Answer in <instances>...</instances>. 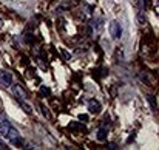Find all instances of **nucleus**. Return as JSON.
Masks as SVG:
<instances>
[{
  "label": "nucleus",
  "mask_w": 159,
  "mask_h": 150,
  "mask_svg": "<svg viewBox=\"0 0 159 150\" xmlns=\"http://www.w3.org/2000/svg\"><path fill=\"white\" fill-rule=\"evenodd\" d=\"M60 51H62V54H63V57H65V60H70V54H68V53H67V51H65V50H63V48H62V50H60Z\"/></svg>",
  "instance_id": "nucleus-15"
},
{
  "label": "nucleus",
  "mask_w": 159,
  "mask_h": 150,
  "mask_svg": "<svg viewBox=\"0 0 159 150\" xmlns=\"http://www.w3.org/2000/svg\"><path fill=\"white\" fill-rule=\"evenodd\" d=\"M147 98H148V101H150V104H151V108L156 112V110H157V104L154 102V98H153V96H147Z\"/></svg>",
  "instance_id": "nucleus-12"
},
{
  "label": "nucleus",
  "mask_w": 159,
  "mask_h": 150,
  "mask_svg": "<svg viewBox=\"0 0 159 150\" xmlns=\"http://www.w3.org/2000/svg\"><path fill=\"white\" fill-rule=\"evenodd\" d=\"M79 119L84 121V122H87V121H88V115H79Z\"/></svg>",
  "instance_id": "nucleus-16"
},
{
  "label": "nucleus",
  "mask_w": 159,
  "mask_h": 150,
  "mask_svg": "<svg viewBox=\"0 0 159 150\" xmlns=\"http://www.w3.org/2000/svg\"><path fill=\"white\" fill-rule=\"evenodd\" d=\"M0 82H3L6 87H8V85H11V82H12V76H11V73H8V71H2V70H0Z\"/></svg>",
  "instance_id": "nucleus-3"
},
{
  "label": "nucleus",
  "mask_w": 159,
  "mask_h": 150,
  "mask_svg": "<svg viewBox=\"0 0 159 150\" xmlns=\"http://www.w3.org/2000/svg\"><path fill=\"white\" fill-rule=\"evenodd\" d=\"M14 91H16V94H17L19 98H22V99H28V93L23 90V87H22L20 84L14 85Z\"/></svg>",
  "instance_id": "nucleus-4"
},
{
  "label": "nucleus",
  "mask_w": 159,
  "mask_h": 150,
  "mask_svg": "<svg viewBox=\"0 0 159 150\" xmlns=\"http://www.w3.org/2000/svg\"><path fill=\"white\" fill-rule=\"evenodd\" d=\"M9 122H8V119L6 121H3L2 124H0V135L2 136H6V133H8V130H9Z\"/></svg>",
  "instance_id": "nucleus-6"
},
{
  "label": "nucleus",
  "mask_w": 159,
  "mask_h": 150,
  "mask_svg": "<svg viewBox=\"0 0 159 150\" xmlns=\"http://www.w3.org/2000/svg\"><path fill=\"white\" fill-rule=\"evenodd\" d=\"M19 136H20V135H19V132H17L16 129L9 127V130H8V133H6V136H5V138H8V139L12 142V141H14L16 138H19Z\"/></svg>",
  "instance_id": "nucleus-5"
},
{
  "label": "nucleus",
  "mask_w": 159,
  "mask_h": 150,
  "mask_svg": "<svg viewBox=\"0 0 159 150\" xmlns=\"http://www.w3.org/2000/svg\"><path fill=\"white\" fill-rule=\"evenodd\" d=\"M136 5L139 6V11L145 9V0H136Z\"/></svg>",
  "instance_id": "nucleus-13"
},
{
  "label": "nucleus",
  "mask_w": 159,
  "mask_h": 150,
  "mask_svg": "<svg viewBox=\"0 0 159 150\" xmlns=\"http://www.w3.org/2000/svg\"><path fill=\"white\" fill-rule=\"evenodd\" d=\"M19 102H20V105H22V108H23V110H25L26 113H28V115H31V113H33V112H31V107H30L28 104H26V102H25L23 99H22V101H19Z\"/></svg>",
  "instance_id": "nucleus-9"
},
{
  "label": "nucleus",
  "mask_w": 159,
  "mask_h": 150,
  "mask_svg": "<svg viewBox=\"0 0 159 150\" xmlns=\"http://www.w3.org/2000/svg\"><path fill=\"white\" fill-rule=\"evenodd\" d=\"M39 107H40V110H42L43 116H45L46 119H51V113L48 112V108H46V107H43V105H39Z\"/></svg>",
  "instance_id": "nucleus-10"
},
{
  "label": "nucleus",
  "mask_w": 159,
  "mask_h": 150,
  "mask_svg": "<svg viewBox=\"0 0 159 150\" xmlns=\"http://www.w3.org/2000/svg\"><path fill=\"white\" fill-rule=\"evenodd\" d=\"M3 121H6V115L5 113H0V124H2Z\"/></svg>",
  "instance_id": "nucleus-17"
},
{
  "label": "nucleus",
  "mask_w": 159,
  "mask_h": 150,
  "mask_svg": "<svg viewBox=\"0 0 159 150\" xmlns=\"http://www.w3.org/2000/svg\"><path fill=\"white\" fill-rule=\"evenodd\" d=\"M96 138H97V141H105V139H107V130H105V129H99Z\"/></svg>",
  "instance_id": "nucleus-7"
},
{
  "label": "nucleus",
  "mask_w": 159,
  "mask_h": 150,
  "mask_svg": "<svg viewBox=\"0 0 159 150\" xmlns=\"http://www.w3.org/2000/svg\"><path fill=\"white\" fill-rule=\"evenodd\" d=\"M138 20H139V23H141V25H144V23H145V14H144V11H139V14H138Z\"/></svg>",
  "instance_id": "nucleus-11"
},
{
  "label": "nucleus",
  "mask_w": 159,
  "mask_h": 150,
  "mask_svg": "<svg viewBox=\"0 0 159 150\" xmlns=\"http://www.w3.org/2000/svg\"><path fill=\"white\" fill-rule=\"evenodd\" d=\"M82 127H81V124L79 122H70L68 124V130H71V132H76V130H81Z\"/></svg>",
  "instance_id": "nucleus-8"
},
{
  "label": "nucleus",
  "mask_w": 159,
  "mask_h": 150,
  "mask_svg": "<svg viewBox=\"0 0 159 150\" xmlns=\"http://www.w3.org/2000/svg\"><path fill=\"white\" fill-rule=\"evenodd\" d=\"M110 34H111V37L113 39H119L121 37V34H122V30H121V25H119L116 20H113L111 23H110Z\"/></svg>",
  "instance_id": "nucleus-1"
},
{
  "label": "nucleus",
  "mask_w": 159,
  "mask_h": 150,
  "mask_svg": "<svg viewBox=\"0 0 159 150\" xmlns=\"http://www.w3.org/2000/svg\"><path fill=\"white\" fill-rule=\"evenodd\" d=\"M107 148H110V150H114V148H117V145H116V144H108V145H107Z\"/></svg>",
  "instance_id": "nucleus-19"
},
{
  "label": "nucleus",
  "mask_w": 159,
  "mask_h": 150,
  "mask_svg": "<svg viewBox=\"0 0 159 150\" xmlns=\"http://www.w3.org/2000/svg\"><path fill=\"white\" fill-rule=\"evenodd\" d=\"M88 110H90V113H99L100 112V102L99 101H96V99H91L90 102H88Z\"/></svg>",
  "instance_id": "nucleus-2"
},
{
  "label": "nucleus",
  "mask_w": 159,
  "mask_h": 150,
  "mask_svg": "<svg viewBox=\"0 0 159 150\" xmlns=\"http://www.w3.org/2000/svg\"><path fill=\"white\" fill-rule=\"evenodd\" d=\"M40 93H42V94H46V96H49V93H51V91H49L48 87H42V88H40Z\"/></svg>",
  "instance_id": "nucleus-14"
},
{
  "label": "nucleus",
  "mask_w": 159,
  "mask_h": 150,
  "mask_svg": "<svg viewBox=\"0 0 159 150\" xmlns=\"http://www.w3.org/2000/svg\"><path fill=\"white\" fill-rule=\"evenodd\" d=\"M8 148V145L5 144V142H2V141H0V150H6Z\"/></svg>",
  "instance_id": "nucleus-18"
}]
</instances>
